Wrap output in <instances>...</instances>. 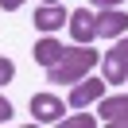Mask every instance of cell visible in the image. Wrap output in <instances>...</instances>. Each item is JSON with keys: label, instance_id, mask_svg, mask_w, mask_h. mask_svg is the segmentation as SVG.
I'll return each instance as SVG.
<instances>
[{"label": "cell", "instance_id": "3", "mask_svg": "<svg viewBox=\"0 0 128 128\" xmlns=\"http://www.w3.org/2000/svg\"><path fill=\"white\" fill-rule=\"evenodd\" d=\"M128 31V16L120 8H97V39H120Z\"/></svg>", "mask_w": 128, "mask_h": 128}, {"label": "cell", "instance_id": "5", "mask_svg": "<svg viewBox=\"0 0 128 128\" xmlns=\"http://www.w3.org/2000/svg\"><path fill=\"white\" fill-rule=\"evenodd\" d=\"M105 86H109V82H97V78H89V82H82L78 78V86L70 89V109H86V105H93V101H101L105 97Z\"/></svg>", "mask_w": 128, "mask_h": 128}, {"label": "cell", "instance_id": "1", "mask_svg": "<svg viewBox=\"0 0 128 128\" xmlns=\"http://www.w3.org/2000/svg\"><path fill=\"white\" fill-rule=\"evenodd\" d=\"M93 66H97V50H86V43H78V47L66 50L54 66H47V78L50 82H78V78H86Z\"/></svg>", "mask_w": 128, "mask_h": 128}, {"label": "cell", "instance_id": "12", "mask_svg": "<svg viewBox=\"0 0 128 128\" xmlns=\"http://www.w3.org/2000/svg\"><path fill=\"white\" fill-rule=\"evenodd\" d=\"M8 120H12V105L0 97V124H8Z\"/></svg>", "mask_w": 128, "mask_h": 128}, {"label": "cell", "instance_id": "15", "mask_svg": "<svg viewBox=\"0 0 128 128\" xmlns=\"http://www.w3.org/2000/svg\"><path fill=\"white\" fill-rule=\"evenodd\" d=\"M47 4H58V0H47Z\"/></svg>", "mask_w": 128, "mask_h": 128}, {"label": "cell", "instance_id": "10", "mask_svg": "<svg viewBox=\"0 0 128 128\" xmlns=\"http://www.w3.org/2000/svg\"><path fill=\"white\" fill-rule=\"evenodd\" d=\"M66 128H93V116H89V112H78V116H66Z\"/></svg>", "mask_w": 128, "mask_h": 128}, {"label": "cell", "instance_id": "8", "mask_svg": "<svg viewBox=\"0 0 128 128\" xmlns=\"http://www.w3.org/2000/svg\"><path fill=\"white\" fill-rule=\"evenodd\" d=\"M66 24V8H58V4H43L39 12H35V27H39V31H58V27Z\"/></svg>", "mask_w": 128, "mask_h": 128}, {"label": "cell", "instance_id": "9", "mask_svg": "<svg viewBox=\"0 0 128 128\" xmlns=\"http://www.w3.org/2000/svg\"><path fill=\"white\" fill-rule=\"evenodd\" d=\"M62 54H66V47H62L58 39H50V35L35 43V62H43V66H54V62H58Z\"/></svg>", "mask_w": 128, "mask_h": 128}, {"label": "cell", "instance_id": "11", "mask_svg": "<svg viewBox=\"0 0 128 128\" xmlns=\"http://www.w3.org/2000/svg\"><path fill=\"white\" fill-rule=\"evenodd\" d=\"M12 78H16V66H12V58H0V86H8Z\"/></svg>", "mask_w": 128, "mask_h": 128}, {"label": "cell", "instance_id": "2", "mask_svg": "<svg viewBox=\"0 0 128 128\" xmlns=\"http://www.w3.org/2000/svg\"><path fill=\"white\" fill-rule=\"evenodd\" d=\"M101 78L105 82H128V39H120L101 58Z\"/></svg>", "mask_w": 128, "mask_h": 128}, {"label": "cell", "instance_id": "7", "mask_svg": "<svg viewBox=\"0 0 128 128\" xmlns=\"http://www.w3.org/2000/svg\"><path fill=\"white\" fill-rule=\"evenodd\" d=\"M97 112H101V120L109 128H124L128 124V97H101Z\"/></svg>", "mask_w": 128, "mask_h": 128}, {"label": "cell", "instance_id": "4", "mask_svg": "<svg viewBox=\"0 0 128 128\" xmlns=\"http://www.w3.org/2000/svg\"><path fill=\"white\" fill-rule=\"evenodd\" d=\"M31 112H35L39 124H58L62 112H66V105L58 101L54 93H35V97H31Z\"/></svg>", "mask_w": 128, "mask_h": 128}, {"label": "cell", "instance_id": "14", "mask_svg": "<svg viewBox=\"0 0 128 128\" xmlns=\"http://www.w3.org/2000/svg\"><path fill=\"white\" fill-rule=\"evenodd\" d=\"M120 0H97V8H116Z\"/></svg>", "mask_w": 128, "mask_h": 128}, {"label": "cell", "instance_id": "13", "mask_svg": "<svg viewBox=\"0 0 128 128\" xmlns=\"http://www.w3.org/2000/svg\"><path fill=\"white\" fill-rule=\"evenodd\" d=\"M20 4H24V0H0V8H4V12H16Z\"/></svg>", "mask_w": 128, "mask_h": 128}, {"label": "cell", "instance_id": "6", "mask_svg": "<svg viewBox=\"0 0 128 128\" xmlns=\"http://www.w3.org/2000/svg\"><path fill=\"white\" fill-rule=\"evenodd\" d=\"M70 35H74V43H89V39H97V12H93V8H78V12H70Z\"/></svg>", "mask_w": 128, "mask_h": 128}]
</instances>
